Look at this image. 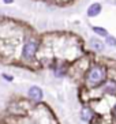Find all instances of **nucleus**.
Listing matches in <instances>:
<instances>
[{"instance_id": "nucleus-2", "label": "nucleus", "mask_w": 116, "mask_h": 124, "mask_svg": "<svg viewBox=\"0 0 116 124\" xmlns=\"http://www.w3.org/2000/svg\"><path fill=\"white\" fill-rule=\"evenodd\" d=\"M40 49V41L34 38V37H30L23 42V46H22V52H21V57L23 62L30 63L33 62L37 56V52Z\"/></svg>"}, {"instance_id": "nucleus-7", "label": "nucleus", "mask_w": 116, "mask_h": 124, "mask_svg": "<svg viewBox=\"0 0 116 124\" xmlns=\"http://www.w3.org/2000/svg\"><path fill=\"white\" fill-rule=\"evenodd\" d=\"M101 12H102V4L98 3V1L91 3L86 10V15L89 18H96V16H98Z\"/></svg>"}, {"instance_id": "nucleus-6", "label": "nucleus", "mask_w": 116, "mask_h": 124, "mask_svg": "<svg viewBox=\"0 0 116 124\" xmlns=\"http://www.w3.org/2000/svg\"><path fill=\"white\" fill-rule=\"evenodd\" d=\"M27 97L29 100H32L33 102H40L44 97V93L41 90V87L38 86H32V87L27 90Z\"/></svg>"}, {"instance_id": "nucleus-13", "label": "nucleus", "mask_w": 116, "mask_h": 124, "mask_svg": "<svg viewBox=\"0 0 116 124\" xmlns=\"http://www.w3.org/2000/svg\"><path fill=\"white\" fill-rule=\"evenodd\" d=\"M3 3L4 4H12L14 3V0H3Z\"/></svg>"}, {"instance_id": "nucleus-11", "label": "nucleus", "mask_w": 116, "mask_h": 124, "mask_svg": "<svg viewBox=\"0 0 116 124\" xmlns=\"http://www.w3.org/2000/svg\"><path fill=\"white\" fill-rule=\"evenodd\" d=\"M1 78H3L4 80H7V82H12V80H14V77H12V75H10V74H1Z\"/></svg>"}, {"instance_id": "nucleus-10", "label": "nucleus", "mask_w": 116, "mask_h": 124, "mask_svg": "<svg viewBox=\"0 0 116 124\" xmlns=\"http://www.w3.org/2000/svg\"><path fill=\"white\" fill-rule=\"evenodd\" d=\"M104 42H105V46L116 48V37H115V36H111V34H108V36L105 37Z\"/></svg>"}, {"instance_id": "nucleus-5", "label": "nucleus", "mask_w": 116, "mask_h": 124, "mask_svg": "<svg viewBox=\"0 0 116 124\" xmlns=\"http://www.w3.org/2000/svg\"><path fill=\"white\" fill-rule=\"evenodd\" d=\"M79 117H81V120L85 121V123H91L96 117V112L90 105H85L83 108L81 109Z\"/></svg>"}, {"instance_id": "nucleus-3", "label": "nucleus", "mask_w": 116, "mask_h": 124, "mask_svg": "<svg viewBox=\"0 0 116 124\" xmlns=\"http://www.w3.org/2000/svg\"><path fill=\"white\" fill-rule=\"evenodd\" d=\"M101 91L109 97H116V79L107 78V80L101 85Z\"/></svg>"}, {"instance_id": "nucleus-1", "label": "nucleus", "mask_w": 116, "mask_h": 124, "mask_svg": "<svg viewBox=\"0 0 116 124\" xmlns=\"http://www.w3.org/2000/svg\"><path fill=\"white\" fill-rule=\"evenodd\" d=\"M108 78V70L104 64H91L85 71V83L87 87H100Z\"/></svg>"}, {"instance_id": "nucleus-9", "label": "nucleus", "mask_w": 116, "mask_h": 124, "mask_svg": "<svg viewBox=\"0 0 116 124\" xmlns=\"http://www.w3.org/2000/svg\"><path fill=\"white\" fill-rule=\"evenodd\" d=\"M53 74H55V77H58V78H63L67 74V67L66 66H56L53 70Z\"/></svg>"}, {"instance_id": "nucleus-12", "label": "nucleus", "mask_w": 116, "mask_h": 124, "mask_svg": "<svg viewBox=\"0 0 116 124\" xmlns=\"http://www.w3.org/2000/svg\"><path fill=\"white\" fill-rule=\"evenodd\" d=\"M112 116L116 119V104L113 105V108H112Z\"/></svg>"}, {"instance_id": "nucleus-8", "label": "nucleus", "mask_w": 116, "mask_h": 124, "mask_svg": "<svg viewBox=\"0 0 116 124\" xmlns=\"http://www.w3.org/2000/svg\"><path fill=\"white\" fill-rule=\"evenodd\" d=\"M91 31H93L97 37H100V38H105L109 34L108 30H107L105 27H102V26H93V27H91Z\"/></svg>"}, {"instance_id": "nucleus-4", "label": "nucleus", "mask_w": 116, "mask_h": 124, "mask_svg": "<svg viewBox=\"0 0 116 124\" xmlns=\"http://www.w3.org/2000/svg\"><path fill=\"white\" fill-rule=\"evenodd\" d=\"M89 48L96 53H100V52H104V49H105V42L102 41V38L97 36L90 37L89 38Z\"/></svg>"}]
</instances>
